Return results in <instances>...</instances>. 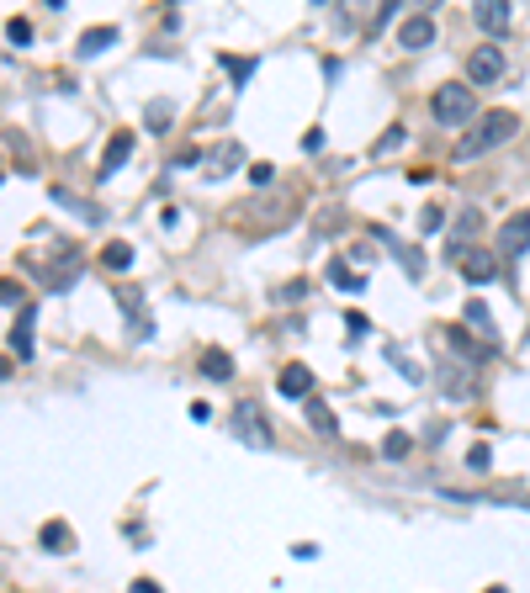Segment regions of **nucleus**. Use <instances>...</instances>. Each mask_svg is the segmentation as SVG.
Segmentation results:
<instances>
[{
    "instance_id": "obj_38",
    "label": "nucleus",
    "mask_w": 530,
    "mask_h": 593,
    "mask_svg": "<svg viewBox=\"0 0 530 593\" xmlns=\"http://www.w3.org/2000/svg\"><path fill=\"white\" fill-rule=\"evenodd\" d=\"M0 181H5V164H0Z\"/></svg>"
},
{
    "instance_id": "obj_17",
    "label": "nucleus",
    "mask_w": 530,
    "mask_h": 593,
    "mask_svg": "<svg viewBox=\"0 0 530 593\" xmlns=\"http://www.w3.org/2000/svg\"><path fill=\"white\" fill-rule=\"evenodd\" d=\"M37 546H43V551H69V546H75V535H69V525H64V519H54V525H43V530H37Z\"/></svg>"
},
{
    "instance_id": "obj_20",
    "label": "nucleus",
    "mask_w": 530,
    "mask_h": 593,
    "mask_svg": "<svg viewBox=\"0 0 530 593\" xmlns=\"http://www.w3.org/2000/svg\"><path fill=\"white\" fill-rule=\"evenodd\" d=\"M329 282L340 286V292H366V276H361V271H350L345 260H329Z\"/></svg>"
},
{
    "instance_id": "obj_6",
    "label": "nucleus",
    "mask_w": 530,
    "mask_h": 593,
    "mask_svg": "<svg viewBox=\"0 0 530 593\" xmlns=\"http://www.w3.org/2000/svg\"><path fill=\"white\" fill-rule=\"evenodd\" d=\"M133 149H138V138H133V133H112V143H106V154H101V170H95V181H112V175L123 170L127 159H133Z\"/></svg>"
},
{
    "instance_id": "obj_8",
    "label": "nucleus",
    "mask_w": 530,
    "mask_h": 593,
    "mask_svg": "<svg viewBox=\"0 0 530 593\" xmlns=\"http://www.w3.org/2000/svg\"><path fill=\"white\" fill-rule=\"evenodd\" d=\"M456 265H462V276H467L472 286H483V282L499 276V260H494L488 250H462V254H456Z\"/></svg>"
},
{
    "instance_id": "obj_35",
    "label": "nucleus",
    "mask_w": 530,
    "mask_h": 593,
    "mask_svg": "<svg viewBox=\"0 0 530 593\" xmlns=\"http://www.w3.org/2000/svg\"><path fill=\"white\" fill-rule=\"evenodd\" d=\"M292 557H297V562H313V557H318V546H313V540H303V546H292Z\"/></svg>"
},
{
    "instance_id": "obj_33",
    "label": "nucleus",
    "mask_w": 530,
    "mask_h": 593,
    "mask_svg": "<svg viewBox=\"0 0 530 593\" xmlns=\"http://www.w3.org/2000/svg\"><path fill=\"white\" fill-rule=\"evenodd\" d=\"M0 302H22V282H11V276H0Z\"/></svg>"
},
{
    "instance_id": "obj_7",
    "label": "nucleus",
    "mask_w": 530,
    "mask_h": 593,
    "mask_svg": "<svg viewBox=\"0 0 530 593\" xmlns=\"http://www.w3.org/2000/svg\"><path fill=\"white\" fill-rule=\"evenodd\" d=\"M32 323H37V302H22V312H16V323H11V355L16 361H32Z\"/></svg>"
},
{
    "instance_id": "obj_23",
    "label": "nucleus",
    "mask_w": 530,
    "mask_h": 593,
    "mask_svg": "<svg viewBox=\"0 0 530 593\" xmlns=\"http://www.w3.org/2000/svg\"><path fill=\"white\" fill-rule=\"evenodd\" d=\"M54 202H59V207H75V212H80V218H85V222H101V212H95L91 202H80V196H69V191H64V186H54Z\"/></svg>"
},
{
    "instance_id": "obj_36",
    "label": "nucleus",
    "mask_w": 530,
    "mask_h": 593,
    "mask_svg": "<svg viewBox=\"0 0 530 593\" xmlns=\"http://www.w3.org/2000/svg\"><path fill=\"white\" fill-rule=\"evenodd\" d=\"M133 593H165V588H159L155 578H138V583H133Z\"/></svg>"
},
{
    "instance_id": "obj_30",
    "label": "nucleus",
    "mask_w": 530,
    "mask_h": 593,
    "mask_svg": "<svg viewBox=\"0 0 530 593\" xmlns=\"http://www.w3.org/2000/svg\"><path fill=\"white\" fill-rule=\"evenodd\" d=\"M488 461H494V450H488V445H472V450H467V467L472 471H488Z\"/></svg>"
},
{
    "instance_id": "obj_11",
    "label": "nucleus",
    "mask_w": 530,
    "mask_h": 593,
    "mask_svg": "<svg viewBox=\"0 0 530 593\" xmlns=\"http://www.w3.org/2000/svg\"><path fill=\"white\" fill-rule=\"evenodd\" d=\"M303 413H308V430H313V435H324V440H335V435H340V419H335V408L324 403L318 392H313L308 403H303Z\"/></svg>"
},
{
    "instance_id": "obj_26",
    "label": "nucleus",
    "mask_w": 530,
    "mask_h": 593,
    "mask_svg": "<svg viewBox=\"0 0 530 593\" xmlns=\"http://www.w3.org/2000/svg\"><path fill=\"white\" fill-rule=\"evenodd\" d=\"M5 37H11L16 48H27V43H32V22H27V16H11V22H5Z\"/></svg>"
},
{
    "instance_id": "obj_37",
    "label": "nucleus",
    "mask_w": 530,
    "mask_h": 593,
    "mask_svg": "<svg viewBox=\"0 0 530 593\" xmlns=\"http://www.w3.org/2000/svg\"><path fill=\"white\" fill-rule=\"evenodd\" d=\"M483 593H509V588H504V583H494V588H483Z\"/></svg>"
},
{
    "instance_id": "obj_10",
    "label": "nucleus",
    "mask_w": 530,
    "mask_h": 593,
    "mask_svg": "<svg viewBox=\"0 0 530 593\" xmlns=\"http://www.w3.org/2000/svg\"><path fill=\"white\" fill-rule=\"evenodd\" d=\"M276 392H281V398H292V403H297V398L308 403V398H313V371H308V366H297V361H292V366H281Z\"/></svg>"
},
{
    "instance_id": "obj_25",
    "label": "nucleus",
    "mask_w": 530,
    "mask_h": 593,
    "mask_svg": "<svg viewBox=\"0 0 530 593\" xmlns=\"http://www.w3.org/2000/svg\"><path fill=\"white\" fill-rule=\"evenodd\" d=\"M408 450H414V440H408L404 430H393V435L382 440V456H387V461H404Z\"/></svg>"
},
{
    "instance_id": "obj_31",
    "label": "nucleus",
    "mask_w": 530,
    "mask_h": 593,
    "mask_svg": "<svg viewBox=\"0 0 530 593\" xmlns=\"http://www.w3.org/2000/svg\"><path fill=\"white\" fill-rule=\"evenodd\" d=\"M404 138H408L404 127H393V133H387V138H382V143H376V159H382V154H393V149H398V143H404Z\"/></svg>"
},
{
    "instance_id": "obj_16",
    "label": "nucleus",
    "mask_w": 530,
    "mask_h": 593,
    "mask_svg": "<svg viewBox=\"0 0 530 593\" xmlns=\"http://www.w3.org/2000/svg\"><path fill=\"white\" fill-rule=\"evenodd\" d=\"M117 43V27H91V32H80V59H95V54H106Z\"/></svg>"
},
{
    "instance_id": "obj_18",
    "label": "nucleus",
    "mask_w": 530,
    "mask_h": 593,
    "mask_svg": "<svg viewBox=\"0 0 530 593\" xmlns=\"http://www.w3.org/2000/svg\"><path fill=\"white\" fill-rule=\"evenodd\" d=\"M133 260H138V254H133L127 239H112V244L101 250V265H106V271H133Z\"/></svg>"
},
{
    "instance_id": "obj_21",
    "label": "nucleus",
    "mask_w": 530,
    "mask_h": 593,
    "mask_svg": "<svg viewBox=\"0 0 530 593\" xmlns=\"http://www.w3.org/2000/svg\"><path fill=\"white\" fill-rule=\"evenodd\" d=\"M75 276H80V260L69 254L64 265H48V276H43V286H48V292H64V286L75 282Z\"/></svg>"
},
{
    "instance_id": "obj_27",
    "label": "nucleus",
    "mask_w": 530,
    "mask_h": 593,
    "mask_svg": "<svg viewBox=\"0 0 530 593\" xmlns=\"http://www.w3.org/2000/svg\"><path fill=\"white\" fill-rule=\"evenodd\" d=\"M223 69L234 74V85H245V80L255 74V59H234V54H223Z\"/></svg>"
},
{
    "instance_id": "obj_15",
    "label": "nucleus",
    "mask_w": 530,
    "mask_h": 593,
    "mask_svg": "<svg viewBox=\"0 0 530 593\" xmlns=\"http://www.w3.org/2000/svg\"><path fill=\"white\" fill-rule=\"evenodd\" d=\"M196 366H202L207 381H228V376H234V355H228V350H202V361H196Z\"/></svg>"
},
{
    "instance_id": "obj_9",
    "label": "nucleus",
    "mask_w": 530,
    "mask_h": 593,
    "mask_svg": "<svg viewBox=\"0 0 530 593\" xmlns=\"http://www.w3.org/2000/svg\"><path fill=\"white\" fill-rule=\"evenodd\" d=\"M525 250H530V212H520V218H509V222H504V233H499V254H504V260H520Z\"/></svg>"
},
{
    "instance_id": "obj_14",
    "label": "nucleus",
    "mask_w": 530,
    "mask_h": 593,
    "mask_svg": "<svg viewBox=\"0 0 530 593\" xmlns=\"http://www.w3.org/2000/svg\"><path fill=\"white\" fill-rule=\"evenodd\" d=\"M440 340L451 344L456 355H467V366H477V361H488V355H494V344H477V340H472V334H467V329H445Z\"/></svg>"
},
{
    "instance_id": "obj_22",
    "label": "nucleus",
    "mask_w": 530,
    "mask_h": 593,
    "mask_svg": "<svg viewBox=\"0 0 530 593\" xmlns=\"http://www.w3.org/2000/svg\"><path fill=\"white\" fill-rule=\"evenodd\" d=\"M477 228H483V218H477V212H462V222H456V228H451V260H456V254H462V239H472V233H477Z\"/></svg>"
},
{
    "instance_id": "obj_3",
    "label": "nucleus",
    "mask_w": 530,
    "mask_h": 593,
    "mask_svg": "<svg viewBox=\"0 0 530 593\" xmlns=\"http://www.w3.org/2000/svg\"><path fill=\"white\" fill-rule=\"evenodd\" d=\"M234 435L245 440V445H260V450H265V445H271V419H265V408L245 398V403L234 408Z\"/></svg>"
},
{
    "instance_id": "obj_34",
    "label": "nucleus",
    "mask_w": 530,
    "mask_h": 593,
    "mask_svg": "<svg viewBox=\"0 0 530 593\" xmlns=\"http://www.w3.org/2000/svg\"><path fill=\"white\" fill-rule=\"evenodd\" d=\"M303 149H308V154H318V149H324V127H313L308 138H303Z\"/></svg>"
},
{
    "instance_id": "obj_24",
    "label": "nucleus",
    "mask_w": 530,
    "mask_h": 593,
    "mask_svg": "<svg viewBox=\"0 0 530 593\" xmlns=\"http://www.w3.org/2000/svg\"><path fill=\"white\" fill-rule=\"evenodd\" d=\"M382 355H387V361H393V366H398V371H404L408 381H425V371H419V366L408 361V355H404V350H398V344H382Z\"/></svg>"
},
{
    "instance_id": "obj_32",
    "label": "nucleus",
    "mask_w": 530,
    "mask_h": 593,
    "mask_svg": "<svg viewBox=\"0 0 530 593\" xmlns=\"http://www.w3.org/2000/svg\"><path fill=\"white\" fill-rule=\"evenodd\" d=\"M271 181H276V170H271V164L260 159V164H255V170H250V186H271Z\"/></svg>"
},
{
    "instance_id": "obj_19",
    "label": "nucleus",
    "mask_w": 530,
    "mask_h": 593,
    "mask_svg": "<svg viewBox=\"0 0 530 593\" xmlns=\"http://www.w3.org/2000/svg\"><path fill=\"white\" fill-rule=\"evenodd\" d=\"M467 323L483 334V344H499V329H494V312L483 308V302H467Z\"/></svg>"
},
{
    "instance_id": "obj_1",
    "label": "nucleus",
    "mask_w": 530,
    "mask_h": 593,
    "mask_svg": "<svg viewBox=\"0 0 530 593\" xmlns=\"http://www.w3.org/2000/svg\"><path fill=\"white\" fill-rule=\"evenodd\" d=\"M520 133V117L509 112V106H499V112H483L477 123H472V133L456 143V159H483V154H494L499 143H509Z\"/></svg>"
},
{
    "instance_id": "obj_2",
    "label": "nucleus",
    "mask_w": 530,
    "mask_h": 593,
    "mask_svg": "<svg viewBox=\"0 0 530 593\" xmlns=\"http://www.w3.org/2000/svg\"><path fill=\"white\" fill-rule=\"evenodd\" d=\"M430 112H435V123L462 127V123H472V112H477V95H472L467 85H440L435 101H430Z\"/></svg>"
},
{
    "instance_id": "obj_13",
    "label": "nucleus",
    "mask_w": 530,
    "mask_h": 593,
    "mask_svg": "<svg viewBox=\"0 0 530 593\" xmlns=\"http://www.w3.org/2000/svg\"><path fill=\"white\" fill-rule=\"evenodd\" d=\"M372 239H376V244H382V250H393V254H398V260H404V271H408V276H414V282L425 276V265H419V254L408 250V244H398V233H393V228H372Z\"/></svg>"
},
{
    "instance_id": "obj_4",
    "label": "nucleus",
    "mask_w": 530,
    "mask_h": 593,
    "mask_svg": "<svg viewBox=\"0 0 530 593\" xmlns=\"http://www.w3.org/2000/svg\"><path fill=\"white\" fill-rule=\"evenodd\" d=\"M499 74H504V48L483 43V48H472V54H467V80H472V85H494Z\"/></svg>"
},
{
    "instance_id": "obj_5",
    "label": "nucleus",
    "mask_w": 530,
    "mask_h": 593,
    "mask_svg": "<svg viewBox=\"0 0 530 593\" xmlns=\"http://www.w3.org/2000/svg\"><path fill=\"white\" fill-rule=\"evenodd\" d=\"M435 43V16L430 11H414L404 27H398V48H408V54H425Z\"/></svg>"
},
{
    "instance_id": "obj_12",
    "label": "nucleus",
    "mask_w": 530,
    "mask_h": 593,
    "mask_svg": "<svg viewBox=\"0 0 530 593\" xmlns=\"http://www.w3.org/2000/svg\"><path fill=\"white\" fill-rule=\"evenodd\" d=\"M472 22H477L483 32H509L515 11H509V0H483V5L472 11Z\"/></svg>"
},
{
    "instance_id": "obj_29",
    "label": "nucleus",
    "mask_w": 530,
    "mask_h": 593,
    "mask_svg": "<svg viewBox=\"0 0 530 593\" xmlns=\"http://www.w3.org/2000/svg\"><path fill=\"white\" fill-rule=\"evenodd\" d=\"M440 228H445V212H440V207H425V212H419V233H440Z\"/></svg>"
},
{
    "instance_id": "obj_28",
    "label": "nucleus",
    "mask_w": 530,
    "mask_h": 593,
    "mask_svg": "<svg viewBox=\"0 0 530 593\" xmlns=\"http://www.w3.org/2000/svg\"><path fill=\"white\" fill-rule=\"evenodd\" d=\"M170 117H175L170 101H149V106H144V123H149V127H170Z\"/></svg>"
}]
</instances>
